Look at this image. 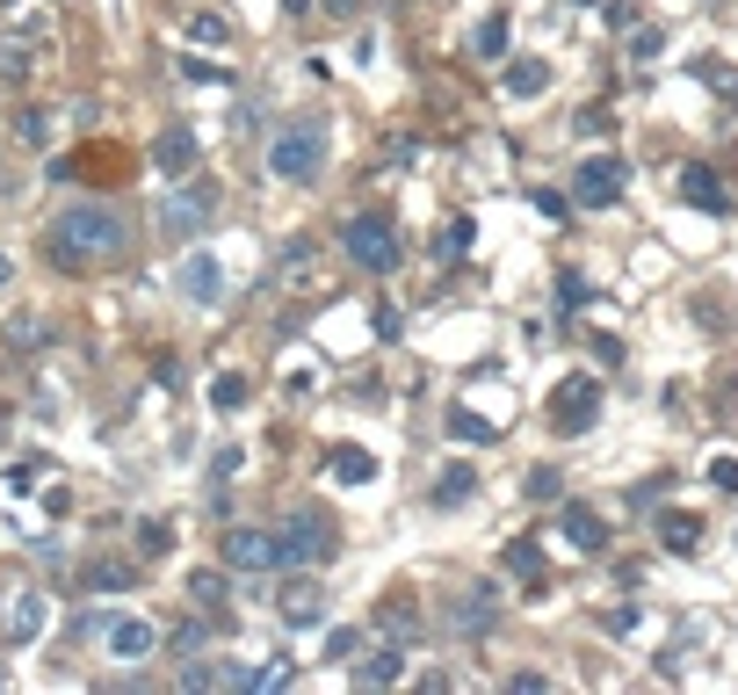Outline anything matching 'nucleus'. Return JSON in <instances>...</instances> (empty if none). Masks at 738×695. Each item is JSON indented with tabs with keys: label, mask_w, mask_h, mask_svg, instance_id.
<instances>
[{
	"label": "nucleus",
	"mask_w": 738,
	"mask_h": 695,
	"mask_svg": "<svg viewBox=\"0 0 738 695\" xmlns=\"http://www.w3.org/2000/svg\"><path fill=\"white\" fill-rule=\"evenodd\" d=\"M327 471L341 478V486H370V478H377V456H370V450H355V442H341V450L327 456Z\"/></svg>",
	"instance_id": "nucleus-20"
},
{
	"label": "nucleus",
	"mask_w": 738,
	"mask_h": 695,
	"mask_svg": "<svg viewBox=\"0 0 738 695\" xmlns=\"http://www.w3.org/2000/svg\"><path fill=\"white\" fill-rule=\"evenodd\" d=\"M275 537H283V565H327V558L341 551V529H333L327 507H297Z\"/></svg>",
	"instance_id": "nucleus-3"
},
{
	"label": "nucleus",
	"mask_w": 738,
	"mask_h": 695,
	"mask_svg": "<svg viewBox=\"0 0 738 695\" xmlns=\"http://www.w3.org/2000/svg\"><path fill=\"white\" fill-rule=\"evenodd\" d=\"M0 283H8V254H0Z\"/></svg>",
	"instance_id": "nucleus-43"
},
{
	"label": "nucleus",
	"mask_w": 738,
	"mask_h": 695,
	"mask_svg": "<svg viewBox=\"0 0 738 695\" xmlns=\"http://www.w3.org/2000/svg\"><path fill=\"white\" fill-rule=\"evenodd\" d=\"M586 297H594V290H586V276H572V268H565V276H558V305H586Z\"/></svg>",
	"instance_id": "nucleus-35"
},
{
	"label": "nucleus",
	"mask_w": 738,
	"mask_h": 695,
	"mask_svg": "<svg viewBox=\"0 0 738 695\" xmlns=\"http://www.w3.org/2000/svg\"><path fill=\"white\" fill-rule=\"evenodd\" d=\"M15 131H22V139H30V145H44V131H52V123L36 117V109H22V117H15Z\"/></svg>",
	"instance_id": "nucleus-39"
},
{
	"label": "nucleus",
	"mask_w": 738,
	"mask_h": 695,
	"mask_svg": "<svg viewBox=\"0 0 738 695\" xmlns=\"http://www.w3.org/2000/svg\"><path fill=\"white\" fill-rule=\"evenodd\" d=\"M181 297H189V305H218L224 297V268H218V254H203V246H196L189 261H181Z\"/></svg>",
	"instance_id": "nucleus-9"
},
{
	"label": "nucleus",
	"mask_w": 738,
	"mask_h": 695,
	"mask_svg": "<svg viewBox=\"0 0 738 695\" xmlns=\"http://www.w3.org/2000/svg\"><path fill=\"white\" fill-rule=\"evenodd\" d=\"M377 341H398V305H377Z\"/></svg>",
	"instance_id": "nucleus-41"
},
{
	"label": "nucleus",
	"mask_w": 738,
	"mask_h": 695,
	"mask_svg": "<svg viewBox=\"0 0 738 695\" xmlns=\"http://www.w3.org/2000/svg\"><path fill=\"white\" fill-rule=\"evenodd\" d=\"M594 420H602V377H565L558 384V391H550V428L558 434H586L594 428Z\"/></svg>",
	"instance_id": "nucleus-6"
},
{
	"label": "nucleus",
	"mask_w": 738,
	"mask_h": 695,
	"mask_svg": "<svg viewBox=\"0 0 738 695\" xmlns=\"http://www.w3.org/2000/svg\"><path fill=\"white\" fill-rule=\"evenodd\" d=\"M572 131H580V139H608V131H616V117H608L602 102H586L580 117H572Z\"/></svg>",
	"instance_id": "nucleus-30"
},
{
	"label": "nucleus",
	"mask_w": 738,
	"mask_h": 695,
	"mask_svg": "<svg viewBox=\"0 0 738 695\" xmlns=\"http://www.w3.org/2000/svg\"><path fill=\"white\" fill-rule=\"evenodd\" d=\"M565 537L580 543V551H608V521L594 515V507H565Z\"/></svg>",
	"instance_id": "nucleus-21"
},
{
	"label": "nucleus",
	"mask_w": 738,
	"mask_h": 695,
	"mask_svg": "<svg viewBox=\"0 0 738 695\" xmlns=\"http://www.w3.org/2000/svg\"><path fill=\"white\" fill-rule=\"evenodd\" d=\"M36 464H44V456H22V464H8V486L30 493V486H36Z\"/></svg>",
	"instance_id": "nucleus-38"
},
{
	"label": "nucleus",
	"mask_w": 738,
	"mask_h": 695,
	"mask_svg": "<svg viewBox=\"0 0 738 695\" xmlns=\"http://www.w3.org/2000/svg\"><path fill=\"white\" fill-rule=\"evenodd\" d=\"M203 644H210V624H203V616H189V624H174V630H167V652H181V660H196Z\"/></svg>",
	"instance_id": "nucleus-25"
},
{
	"label": "nucleus",
	"mask_w": 738,
	"mask_h": 695,
	"mask_svg": "<svg viewBox=\"0 0 738 695\" xmlns=\"http://www.w3.org/2000/svg\"><path fill=\"white\" fill-rule=\"evenodd\" d=\"M196 153H203V145H196L189 123H167V131L153 139V153H145V159H153L159 174H189V167H196Z\"/></svg>",
	"instance_id": "nucleus-11"
},
{
	"label": "nucleus",
	"mask_w": 738,
	"mask_h": 695,
	"mask_svg": "<svg viewBox=\"0 0 738 695\" xmlns=\"http://www.w3.org/2000/svg\"><path fill=\"white\" fill-rule=\"evenodd\" d=\"M493 616H499V594H493V580H478V587L464 594V608H456V630L478 638V630H493Z\"/></svg>",
	"instance_id": "nucleus-16"
},
{
	"label": "nucleus",
	"mask_w": 738,
	"mask_h": 695,
	"mask_svg": "<svg viewBox=\"0 0 738 695\" xmlns=\"http://www.w3.org/2000/svg\"><path fill=\"white\" fill-rule=\"evenodd\" d=\"M246 399H254V384H246L240 369H218V377H210V406H218V413H240Z\"/></svg>",
	"instance_id": "nucleus-23"
},
{
	"label": "nucleus",
	"mask_w": 738,
	"mask_h": 695,
	"mask_svg": "<svg viewBox=\"0 0 738 695\" xmlns=\"http://www.w3.org/2000/svg\"><path fill=\"white\" fill-rule=\"evenodd\" d=\"M189 44H224V15H196L189 22Z\"/></svg>",
	"instance_id": "nucleus-33"
},
{
	"label": "nucleus",
	"mask_w": 738,
	"mask_h": 695,
	"mask_svg": "<svg viewBox=\"0 0 738 695\" xmlns=\"http://www.w3.org/2000/svg\"><path fill=\"white\" fill-rule=\"evenodd\" d=\"M499 558H507V573H521V587H529V594H543V587H550V565H543V551H536L529 537H515Z\"/></svg>",
	"instance_id": "nucleus-15"
},
{
	"label": "nucleus",
	"mask_w": 738,
	"mask_h": 695,
	"mask_svg": "<svg viewBox=\"0 0 738 695\" xmlns=\"http://www.w3.org/2000/svg\"><path fill=\"white\" fill-rule=\"evenodd\" d=\"M499 87H507V95H543V87H550V66H543V58H515V66L499 73Z\"/></svg>",
	"instance_id": "nucleus-22"
},
{
	"label": "nucleus",
	"mask_w": 738,
	"mask_h": 695,
	"mask_svg": "<svg viewBox=\"0 0 738 695\" xmlns=\"http://www.w3.org/2000/svg\"><path fill=\"white\" fill-rule=\"evenodd\" d=\"M44 616H52V602H44V594H15V602H8V644H30L36 630H44Z\"/></svg>",
	"instance_id": "nucleus-14"
},
{
	"label": "nucleus",
	"mask_w": 738,
	"mask_h": 695,
	"mask_svg": "<svg viewBox=\"0 0 738 695\" xmlns=\"http://www.w3.org/2000/svg\"><path fill=\"white\" fill-rule=\"evenodd\" d=\"M507 36H515V15H507V8H493V15L478 22V36H471V52L493 66V58H507Z\"/></svg>",
	"instance_id": "nucleus-19"
},
{
	"label": "nucleus",
	"mask_w": 738,
	"mask_h": 695,
	"mask_svg": "<svg viewBox=\"0 0 738 695\" xmlns=\"http://www.w3.org/2000/svg\"><path fill=\"white\" fill-rule=\"evenodd\" d=\"M623 159L616 153H602V159H586L580 174H572V203H586V210H608V203H623Z\"/></svg>",
	"instance_id": "nucleus-8"
},
{
	"label": "nucleus",
	"mask_w": 738,
	"mask_h": 695,
	"mask_svg": "<svg viewBox=\"0 0 738 695\" xmlns=\"http://www.w3.org/2000/svg\"><path fill=\"white\" fill-rule=\"evenodd\" d=\"M224 565L232 573H283V537L261 521H224Z\"/></svg>",
	"instance_id": "nucleus-5"
},
{
	"label": "nucleus",
	"mask_w": 738,
	"mask_h": 695,
	"mask_svg": "<svg viewBox=\"0 0 738 695\" xmlns=\"http://www.w3.org/2000/svg\"><path fill=\"white\" fill-rule=\"evenodd\" d=\"M58 276H95V268H117L131 254V218L117 203H73L52 218V240H44Z\"/></svg>",
	"instance_id": "nucleus-1"
},
{
	"label": "nucleus",
	"mask_w": 738,
	"mask_h": 695,
	"mask_svg": "<svg viewBox=\"0 0 738 695\" xmlns=\"http://www.w3.org/2000/svg\"><path fill=\"white\" fill-rule=\"evenodd\" d=\"M471 232H478V225H471V218H456V225L434 240V261H464L471 254Z\"/></svg>",
	"instance_id": "nucleus-28"
},
{
	"label": "nucleus",
	"mask_w": 738,
	"mask_h": 695,
	"mask_svg": "<svg viewBox=\"0 0 738 695\" xmlns=\"http://www.w3.org/2000/svg\"><path fill=\"white\" fill-rule=\"evenodd\" d=\"M355 8H362V0H327V15H355Z\"/></svg>",
	"instance_id": "nucleus-42"
},
{
	"label": "nucleus",
	"mask_w": 738,
	"mask_h": 695,
	"mask_svg": "<svg viewBox=\"0 0 738 695\" xmlns=\"http://www.w3.org/2000/svg\"><path fill=\"white\" fill-rule=\"evenodd\" d=\"M131 580H137V565H117V558H109V565H87L80 587H87V594H123Z\"/></svg>",
	"instance_id": "nucleus-24"
},
{
	"label": "nucleus",
	"mask_w": 738,
	"mask_h": 695,
	"mask_svg": "<svg viewBox=\"0 0 738 695\" xmlns=\"http://www.w3.org/2000/svg\"><path fill=\"white\" fill-rule=\"evenodd\" d=\"M174 551V529L167 521H145V529H137V558H167Z\"/></svg>",
	"instance_id": "nucleus-32"
},
{
	"label": "nucleus",
	"mask_w": 738,
	"mask_h": 695,
	"mask_svg": "<svg viewBox=\"0 0 738 695\" xmlns=\"http://www.w3.org/2000/svg\"><path fill=\"white\" fill-rule=\"evenodd\" d=\"M341 246H348V261H355V268H370V276H392L398 261H406V246H398L392 218H370V210L341 225Z\"/></svg>",
	"instance_id": "nucleus-4"
},
{
	"label": "nucleus",
	"mask_w": 738,
	"mask_h": 695,
	"mask_svg": "<svg viewBox=\"0 0 738 695\" xmlns=\"http://www.w3.org/2000/svg\"><path fill=\"white\" fill-rule=\"evenodd\" d=\"M681 196H687L695 210H717V218L731 210V181H724L717 167H681Z\"/></svg>",
	"instance_id": "nucleus-12"
},
{
	"label": "nucleus",
	"mask_w": 738,
	"mask_h": 695,
	"mask_svg": "<svg viewBox=\"0 0 738 695\" xmlns=\"http://www.w3.org/2000/svg\"><path fill=\"white\" fill-rule=\"evenodd\" d=\"M709 486L738 493V456H709Z\"/></svg>",
	"instance_id": "nucleus-34"
},
{
	"label": "nucleus",
	"mask_w": 738,
	"mask_h": 695,
	"mask_svg": "<svg viewBox=\"0 0 738 695\" xmlns=\"http://www.w3.org/2000/svg\"><path fill=\"white\" fill-rule=\"evenodd\" d=\"M218 210V181H181L159 196V232H203Z\"/></svg>",
	"instance_id": "nucleus-7"
},
{
	"label": "nucleus",
	"mask_w": 738,
	"mask_h": 695,
	"mask_svg": "<svg viewBox=\"0 0 738 695\" xmlns=\"http://www.w3.org/2000/svg\"><path fill=\"white\" fill-rule=\"evenodd\" d=\"M659 537H667V551H695L703 529H695V515H659Z\"/></svg>",
	"instance_id": "nucleus-26"
},
{
	"label": "nucleus",
	"mask_w": 738,
	"mask_h": 695,
	"mask_svg": "<svg viewBox=\"0 0 738 695\" xmlns=\"http://www.w3.org/2000/svg\"><path fill=\"white\" fill-rule=\"evenodd\" d=\"M398 674H406V652H398V644H384V652L355 660V688H392Z\"/></svg>",
	"instance_id": "nucleus-17"
},
{
	"label": "nucleus",
	"mask_w": 738,
	"mask_h": 695,
	"mask_svg": "<svg viewBox=\"0 0 738 695\" xmlns=\"http://www.w3.org/2000/svg\"><path fill=\"white\" fill-rule=\"evenodd\" d=\"M0 73H8V80H22V73H30V52H22V44H0Z\"/></svg>",
	"instance_id": "nucleus-37"
},
{
	"label": "nucleus",
	"mask_w": 738,
	"mask_h": 695,
	"mask_svg": "<svg viewBox=\"0 0 738 695\" xmlns=\"http://www.w3.org/2000/svg\"><path fill=\"white\" fill-rule=\"evenodd\" d=\"M102 644L117 652V660H153V652H159V630L145 624V616H117V624L102 630Z\"/></svg>",
	"instance_id": "nucleus-10"
},
{
	"label": "nucleus",
	"mask_w": 738,
	"mask_h": 695,
	"mask_svg": "<svg viewBox=\"0 0 738 695\" xmlns=\"http://www.w3.org/2000/svg\"><path fill=\"white\" fill-rule=\"evenodd\" d=\"M319 167H327V131L311 117H297V123H283L268 139V174L275 181H319Z\"/></svg>",
	"instance_id": "nucleus-2"
},
{
	"label": "nucleus",
	"mask_w": 738,
	"mask_h": 695,
	"mask_svg": "<svg viewBox=\"0 0 738 695\" xmlns=\"http://www.w3.org/2000/svg\"><path fill=\"white\" fill-rule=\"evenodd\" d=\"M471 493H478V464H449L442 478H434V493H428V507H464Z\"/></svg>",
	"instance_id": "nucleus-18"
},
{
	"label": "nucleus",
	"mask_w": 738,
	"mask_h": 695,
	"mask_svg": "<svg viewBox=\"0 0 738 695\" xmlns=\"http://www.w3.org/2000/svg\"><path fill=\"white\" fill-rule=\"evenodd\" d=\"M319 616H327V587H319V580H290V587H283V624L311 630Z\"/></svg>",
	"instance_id": "nucleus-13"
},
{
	"label": "nucleus",
	"mask_w": 738,
	"mask_h": 695,
	"mask_svg": "<svg viewBox=\"0 0 738 695\" xmlns=\"http://www.w3.org/2000/svg\"><path fill=\"white\" fill-rule=\"evenodd\" d=\"M630 52H637V58H659V52H667V30H637Z\"/></svg>",
	"instance_id": "nucleus-36"
},
{
	"label": "nucleus",
	"mask_w": 738,
	"mask_h": 695,
	"mask_svg": "<svg viewBox=\"0 0 738 695\" xmlns=\"http://www.w3.org/2000/svg\"><path fill=\"white\" fill-rule=\"evenodd\" d=\"M0 8H22V0H0Z\"/></svg>",
	"instance_id": "nucleus-44"
},
{
	"label": "nucleus",
	"mask_w": 738,
	"mask_h": 695,
	"mask_svg": "<svg viewBox=\"0 0 738 695\" xmlns=\"http://www.w3.org/2000/svg\"><path fill=\"white\" fill-rule=\"evenodd\" d=\"M189 602L203 608V616H218L224 608V573H189Z\"/></svg>",
	"instance_id": "nucleus-27"
},
{
	"label": "nucleus",
	"mask_w": 738,
	"mask_h": 695,
	"mask_svg": "<svg viewBox=\"0 0 738 695\" xmlns=\"http://www.w3.org/2000/svg\"><path fill=\"white\" fill-rule=\"evenodd\" d=\"M449 434H456V442H493V420H478L471 406H456V413H449Z\"/></svg>",
	"instance_id": "nucleus-29"
},
{
	"label": "nucleus",
	"mask_w": 738,
	"mask_h": 695,
	"mask_svg": "<svg viewBox=\"0 0 738 695\" xmlns=\"http://www.w3.org/2000/svg\"><path fill=\"white\" fill-rule=\"evenodd\" d=\"M536 210H543L550 225H558V218H565V210H572V203H565V196H558V189H536Z\"/></svg>",
	"instance_id": "nucleus-40"
},
{
	"label": "nucleus",
	"mask_w": 738,
	"mask_h": 695,
	"mask_svg": "<svg viewBox=\"0 0 738 695\" xmlns=\"http://www.w3.org/2000/svg\"><path fill=\"white\" fill-rule=\"evenodd\" d=\"M558 493H565V471H558V464H536L529 471V500H558Z\"/></svg>",
	"instance_id": "nucleus-31"
}]
</instances>
